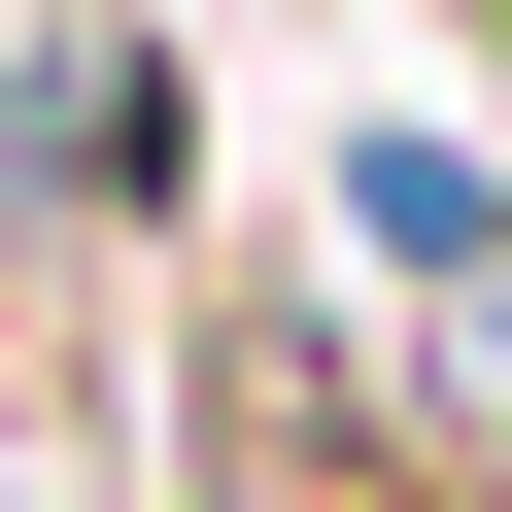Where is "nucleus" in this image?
Returning <instances> with one entry per match:
<instances>
[{
  "mask_svg": "<svg viewBox=\"0 0 512 512\" xmlns=\"http://www.w3.org/2000/svg\"><path fill=\"white\" fill-rule=\"evenodd\" d=\"M239 512H342V444H308V410H239Z\"/></svg>",
  "mask_w": 512,
  "mask_h": 512,
  "instance_id": "nucleus-1",
  "label": "nucleus"
}]
</instances>
